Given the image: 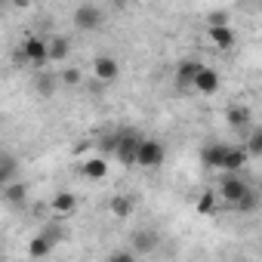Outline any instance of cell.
<instances>
[{"instance_id": "1", "label": "cell", "mask_w": 262, "mask_h": 262, "mask_svg": "<svg viewBox=\"0 0 262 262\" xmlns=\"http://www.w3.org/2000/svg\"><path fill=\"white\" fill-rule=\"evenodd\" d=\"M139 142L142 136L136 129H117V148H114V158L123 164V167H136V155H139Z\"/></svg>"}, {"instance_id": "2", "label": "cell", "mask_w": 262, "mask_h": 262, "mask_svg": "<svg viewBox=\"0 0 262 262\" xmlns=\"http://www.w3.org/2000/svg\"><path fill=\"white\" fill-rule=\"evenodd\" d=\"M19 56L25 59V65L40 68V65L50 62V40L47 37H37V34H28L22 40V47H19Z\"/></svg>"}, {"instance_id": "3", "label": "cell", "mask_w": 262, "mask_h": 262, "mask_svg": "<svg viewBox=\"0 0 262 262\" xmlns=\"http://www.w3.org/2000/svg\"><path fill=\"white\" fill-rule=\"evenodd\" d=\"M164 158H167L164 142L142 136V142H139V155H136V167H142V170H158V167L164 164Z\"/></svg>"}, {"instance_id": "4", "label": "cell", "mask_w": 262, "mask_h": 262, "mask_svg": "<svg viewBox=\"0 0 262 262\" xmlns=\"http://www.w3.org/2000/svg\"><path fill=\"white\" fill-rule=\"evenodd\" d=\"M247 191H250V182H247L241 173H222V179H219V198H222L225 204L234 207Z\"/></svg>"}, {"instance_id": "5", "label": "cell", "mask_w": 262, "mask_h": 262, "mask_svg": "<svg viewBox=\"0 0 262 262\" xmlns=\"http://www.w3.org/2000/svg\"><path fill=\"white\" fill-rule=\"evenodd\" d=\"M59 241H62V231H59V228H43L37 237H31V244H28V259H43V256H50Z\"/></svg>"}, {"instance_id": "6", "label": "cell", "mask_w": 262, "mask_h": 262, "mask_svg": "<svg viewBox=\"0 0 262 262\" xmlns=\"http://www.w3.org/2000/svg\"><path fill=\"white\" fill-rule=\"evenodd\" d=\"M201 68H204V62H198V59H182V62L176 65V77H173L176 90H179V93H191V90H194V77L201 74Z\"/></svg>"}, {"instance_id": "7", "label": "cell", "mask_w": 262, "mask_h": 262, "mask_svg": "<svg viewBox=\"0 0 262 262\" xmlns=\"http://www.w3.org/2000/svg\"><path fill=\"white\" fill-rule=\"evenodd\" d=\"M102 22H105V16H102V10L93 7V4H83V7L74 10V28H80V31H99Z\"/></svg>"}, {"instance_id": "8", "label": "cell", "mask_w": 262, "mask_h": 262, "mask_svg": "<svg viewBox=\"0 0 262 262\" xmlns=\"http://www.w3.org/2000/svg\"><path fill=\"white\" fill-rule=\"evenodd\" d=\"M219 86H222L219 71H216V68H210V65H204V68H201V74L194 77V93H201V96H216V93H219Z\"/></svg>"}, {"instance_id": "9", "label": "cell", "mask_w": 262, "mask_h": 262, "mask_svg": "<svg viewBox=\"0 0 262 262\" xmlns=\"http://www.w3.org/2000/svg\"><path fill=\"white\" fill-rule=\"evenodd\" d=\"M93 74L102 80V83H111L120 77V62L114 56H96L93 59Z\"/></svg>"}, {"instance_id": "10", "label": "cell", "mask_w": 262, "mask_h": 262, "mask_svg": "<svg viewBox=\"0 0 262 262\" xmlns=\"http://www.w3.org/2000/svg\"><path fill=\"white\" fill-rule=\"evenodd\" d=\"M225 151H228V145H225V142H207V145L201 148V164H204L207 170H222Z\"/></svg>"}, {"instance_id": "11", "label": "cell", "mask_w": 262, "mask_h": 262, "mask_svg": "<svg viewBox=\"0 0 262 262\" xmlns=\"http://www.w3.org/2000/svg\"><path fill=\"white\" fill-rule=\"evenodd\" d=\"M250 161V151L247 148H237V145H228L225 151V161H222V170L219 173H241Z\"/></svg>"}, {"instance_id": "12", "label": "cell", "mask_w": 262, "mask_h": 262, "mask_svg": "<svg viewBox=\"0 0 262 262\" xmlns=\"http://www.w3.org/2000/svg\"><path fill=\"white\" fill-rule=\"evenodd\" d=\"M225 120H228L231 129H237V133H247V129H250V120H253V111H250L247 105H231V108L225 111Z\"/></svg>"}, {"instance_id": "13", "label": "cell", "mask_w": 262, "mask_h": 262, "mask_svg": "<svg viewBox=\"0 0 262 262\" xmlns=\"http://www.w3.org/2000/svg\"><path fill=\"white\" fill-rule=\"evenodd\" d=\"M158 244H161V237H158V231H151V228H139V231L133 234V250H136L139 256L155 253V250H158Z\"/></svg>"}, {"instance_id": "14", "label": "cell", "mask_w": 262, "mask_h": 262, "mask_svg": "<svg viewBox=\"0 0 262 262\" xmlns=\"http://www.w3.org/2000/svg\"><path fill=\"white\" fill-rule=\"evenodd\" d=\"M207 37H210V43H213L216 50H231V47L237 43V34L231 31V25H216V28L207 31Z\"/></svg>"}, {"instance_id": "15", "label": "cell", "mask_w": 262, "mask_h": 262, "mask_svg": "<svg viewBox=\"0 0 262 262\" xmlns=\"http://www.w3.org/2000/svg\"><path fill=\"white\" fill-rule=\"evenodd\" d=\"M47 40H50V62H53V65L68 62V56H71V40H68L65 34H53V37H47Z\"/></svg>"}, {"instance_id": "16", "label": "cell", "mask_w": 262, "mask_h": 262, "mask_svg": "<svg viewBox=\"0 0 262 262\" xmlns=\"http://www.w3.org/2000/svg\"><path fill=\"white\" fill-rule=\"evenodd\" d=\"M53 210H56L59 216H71V213L77 210V194L68 191V188L56 191V194H53Z\"/></svg>"}, {"instance_id": "17", "label": "cell", "mask_w": 262, "mask_h": 262, "mask_svg": "<svg viewBox=\"0 0 262 262\" xmlns=\"http://www.w3.org/2000/svg\"><path fill=\"white\" fill-rule=\"evenodd\" d=\"M16 170H19V161L10 151H4V155H0V188L16 182Z\"/></svg>"}, {"instance_id": "18", "label": "cell", "mask_w": 262, "mask_h": 262, "mask_svg": "<svg viewBox=\"0 0 262 262\" xmlns=\"http://www.w3.org/2000/svg\"><path fill=\"white\" fill-rule=\"evenodd\" d=\"M80 173L86 179H105L108 176V164H105V158H90V161L80 164Z\"/></svg>"}, {"instance_id": "19", "label": "cell", "mask_w": 262, "mask_h": 262, "mask_svg": "<svg viewBox=\"0 0 262 262\" xmlns=\"http://www.w3.org/2000/svg\"><path fill=\"white\" fill-rule=\"evenodd\" d=\"M108 210H111V216H114V219H126L129 213H133V198H126V194H114V198H111V204H108Z\"/></svg>"}, {"instance_id": "20", "label": "cell", "mask_w": 262, "mask_h": 262, "mask_svg": "<svg viewBox=\"0 0 262 262\" xmlns=\"http://www.w3.org/2000/svg\"><path fill=\"white\" fill-rule=\"evenodd\" d=\"M4 201H7L10 207H25V185H22V182L4 185Z\"/></svg>"}, {"instance_id": "21", "label": "cell", "mask_w": 262, "mask_h": 262, "mask_svg": "<svg viewBox=\"0 0 262 262\" xmlns=\"http://www.w3.org/2000/svg\"><path fill=\"white\" fill-rule=\"evenodd\" d=\"M244 148L250 151V158H262V126L247 129V145Z\"/></svg>"}, {"instance_id": "22", "label": "cell", "mask_w": 262, "mask_h": 262, "mask_svg": "<svg viewBox=\"0 0 262 262\" xmlns=\"http://www.w3.org/2000/svg\"><path fill=\"white\" fill-rule=\"evenodd\" d=\"M256 207H259V194H256L253 188H250V191H247L237 204H234V210H237V213H253Z\"/></svg>"}, {"instance_id": "23", "label": "cell", "mask_w": 262, "mask_h": 262, "mask_svg": "<svg viewBox=\"0 0 262 262\" xmlns=\"http://www.w3.org/2000/svg\"><path fill=\"white\" fill-rule=\"evenodd\" d=\"M56 83H59V80H56L53 74H47V71H43V74L37 77V93L47 99V96H53V93H56Z\"/></svg>"}, {"instance_id": "24", "label": "cell", "mask_w": 262, "mask_h": 262, "mask_svg": "<svg viewBox=\"0 0 262 262\" xmlns=\"http://www.w3.org/2000/svg\"><path fill=\"white\" fill-rule=\"evenodd\" d=\"M108 259L111 262H133V259H139V253L136 250H114V253H108Z\"/></svg>"}, {"instance_id": "25", "label": "cell", "mask_w": 262, "mask_h": 262, "mask_svg": "<svg viewBox=\"0 0 262 262\" xmlns=\"http://www.w3.org/2000/svg\"><path fill=\"white\" fill-rule=\"evenodd\" d=\"M207 25H210V28H216V25H228V13H225V10H213V13H207Z\"/></svg>"}, {"instance_id": "26", "label": "cell", "mask_w": 262, "mask_h": 262, "mask_svg": "<svg viewBox=\"0 0 262 262\" xmlns=\"http://www.w3.org/2000/svg\"><path fill=\"white\" fill-rule=\"evenodd\" d=\"M59 80H62L65 86H77V83H80V71H77V68H65Z\"/></svg>"}, {"instance_id": "27", "label": "cell", "mask_w": 262, "mask_h": 262, "mask_svg": "<svg viewBox=\"0 0 262 262\" xmlns=\"http://www.w3.org/2000/svg\"><path fill=\"white\" fill-rule=\"evenodd\" d=\"M213 207H216V198H213V194H204V198L198 201V213H204V216H210Z\"/></svg>"}, {"instance_id": "28", "label": "cell", "mask_w": 262, "mask_h": 262, "mask_svg": "<svg viewBox=\"0 0 262 262\" xmlns=\"http://www.w3.org/2000/svg\"><path fill=\"white\" fill-rule=\"evenodd\" d=\"M28 4H31V0H13V7H19V10H25Z\"/></svg>"}]
</instances>
